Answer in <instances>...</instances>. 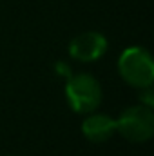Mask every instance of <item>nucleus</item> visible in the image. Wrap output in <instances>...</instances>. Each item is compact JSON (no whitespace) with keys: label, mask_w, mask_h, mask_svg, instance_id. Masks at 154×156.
I'll use <instances>...</instances> for the list:
<instances>
[{"label":"nucleus","mask_w":154,"mask_h":156,"mask_svg":"<svg viewBox=\"0 0 154 156\" xmlns=\"http://www.w3.org/2000/svg\"><path fill=\"white\" fill-rule=\"evenodd\" d=\"M116 133H120L129 142H147L154 134V115L152 109L145 105H132L121 111L116 120Z\"/></svg>","instance_id":"3"},{"label":"nucleus","mask_w":154,"mask_h":156,"mask_svg":"<svg viewBox=\"0 0 154 156\" xmlns=\"http://www.w3.org/2000/svg\"><path fill=\"white\" fill-rule=\"evenodd\" d=\"M82 133L94 144L107 142L116 133V120L103 113H89V116L82 122Z\"/></svg>","instance_id":"5"},{"label":"nucleus","mask_w":154,"mask_h":156,"mask_svg":"<svg viewBox=\"0 0 154 156\" xmlns=\"http://www.w3.org/2000/svg\"><path fill=\"white\" fill-rule=\"evenodd\" d=\"M56 69H58V75H60V76H65V78L71 76V67H69L67 64L58 62V64H56Z\"/></svg>","instance_id":"7"},{"label":"nucleus","mask_w":154,"mask_h":156,"mask_svg":"<svg viewBox=\"0 0 154 156\" xmlns=\"http://www.w3.org/2000/svg\"><path fill=\"white\" fill-rule=\"evenodd\" d=\"M107 38L98 31H85L76 35L69 44V55L78 62L89 64L100 60L107 51Z\"/></svg>","instance_id":"4"},{"label":"nucleus","mask_w":154,"mask_h":156,"mask_svg":"<svg viewBox=\"0 0 154 156\" xmlns=\"http://www.w3.org/2000/svg\"><path fill=\"white\" fill-rule=\"evenodd\" d=\"M102 85L96 78L89 73L71 75L65 83V98L71 109L80 115L94 113L102 104Z\"/></svg>","instance_id":"2"},{"label":"nucleus","mask_w":154,"mask_h":156,"mask_svg":"<svg viewBox=\"0 0 154 156\" xmlns=\"http://www.w3.org/2000/svg\"><path fill=\"white\" fill-rule=\"evenodd\" d=\"M118 73L129 85L143 89L154 82V60L145 47H127L118 58Z\"/></svg>","instance_id":"1"},{"label":"nucleus","mask_w":154,"mask_h":156,"mask_svg":"<svg viewBox=\"0 0 154 156\" xmlns=\"http://www.w3.org/2000/svg\"><path fill=\"white\" fill-rule=\"evenodd\" d=\"M140 104L142 105H145V107H149V109H152L154 105V93H152V85H149V87H143V89H140Z\"/></svg>","instance_id":"6"}]
</instances>
